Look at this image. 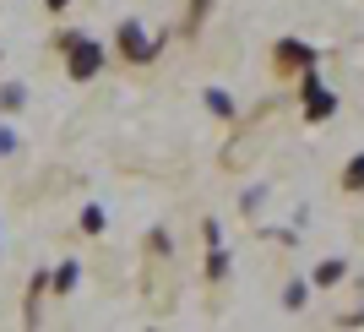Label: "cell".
<instances>
[{"instance_id":"cell-1","label":"cell","mask_w":364,"mask_h":332,"mask_svg":"<svg viewBox=\"0 0 364 332\" xmlns=\"http://www.w3.org/2000/svg\"><path fill=\"white\" fill-rule=\"evenodd\" d=\"M60 44H71V76H92L98 71V49H92L87 38H60Z\"/></svg>"},{"instance_id":"cell-4","label":"cell","mask_w":364,"mask_h":332,"mask_svg":"<svg viewBox=\"0 0 364 332\" xmlns=\"http://www.w3.org/2000/svg\"><path fill=\"white\" fill-rule=\"evenodd\" d=\"M332 109V93H310V115H326Z\"/></svg>"},{"instance_id":"cell-2","label":"cell","mask_w":364,"mask_h":332,"mask_svg":"<svg viewBox=\"0 0 364 332\" xmlns=\"http://www.w3.org/2000/svg\"><path fill=\"white\" fill-rule=\"evenodd\" d=\"M120 49H125V55H131V61H147V55H152L147 33H141L136 22H120Z\"/></svg>"},{"instance_id":"cell-3","label":"cell","mask_w":364,"mask_h":332,"mask_svg":"<svg viewBox=\"0 0 364 332\" xmlns=\"http://www.w3.org/2000/svg\"><path fill=\"white\" fill-rule=\"evenodd\" d=\"M343 180H348L353 191H359V185H364V158H353V164H348V175H343Z\"/></svg>"},{"instance_id":"cell-5","label":"cell","mask_w":364,"mask_h":332,"mask_svg":"<svg viewBox=\"0 0 364 332\" xmlns=\"http://www.w3.org/2000/svg\"><path fill=\"white\" fill-rule=\"evenodd\" d=\"M49 6H55V11H65V6H71V0H49Z\"/></svg>"}]
</instances>
